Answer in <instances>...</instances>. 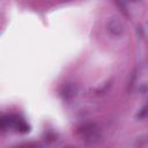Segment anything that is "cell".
<instances>
[{"label":"cell","mask_w":148,"mask_h":148,"mask_svg":"<svg viewBox=\"0 0 148 148\" xmlns=\"http://www.w3.org/2000/svg\"><path fill=\"white\" fill-rule=\"evenodd\" d=\"M76 94H77V86L73 82H68V83L64 84L60 89V95L66 101L74 98L76 96Z\"/></svg>","instance_id":"obj_3"},{"label":"cell","mask_w":148,"mask_h":148,"mask_svg":"<svg viewBox=\"0 0 148 148\" xmlns=\"http://www.w3.org/2000/svg\"><path fill=\"white\" fill-rule=\"evenodd\" d=\"M111 84H112V81H108V82H105V84H104L103 87L98 88V89L96 90V92H97V94H104V92H106V91L109 90V88H110Z\"/></svg>","instance_id":"obj_4"},{"label":"cell","mask_w":148,"mask_h":148,"mask_svg":"<svg viewBox=\"0 0 148 148\" xmlns=\"http://www.w3.org/2000/svg\"><path fill=\"white\" fill-rule=\"evenodd\" d=\"M106 31L113 37H121L125 32V24L118 16H110L106 21Z\"/></svg>","instance_id":"obj_2"},{"label":"cell","mask_w":148,"mask_h":148,"mask_svg":"<svg viewBox=\"0 0 148 148\" xmlns=\"http://www.w3.org/2000/svg\"><path fill=\"white\" fill-rule=\"evenodd\" d=\"M147 116H148V105H146L145 108H142V109L139 111V113L136 114V118L141 119V118H145V117H147Z\"/></svg>","instance_id":"obj_5"},{"label":"cell","mask_w":148,"mask_h":148,"mask_svg":"<svg viewBox=\"0 0 148 148\" xmlns=\"http://www.w3.org/2000/svg\"><path fill=\"white\" fill-rule=\"evenodd\" d=\"M77 134L88 145H96L101 141V132L95 123H86L77 128Z\"/></svg>","instance_id":"obj_1"}]
</instances>
